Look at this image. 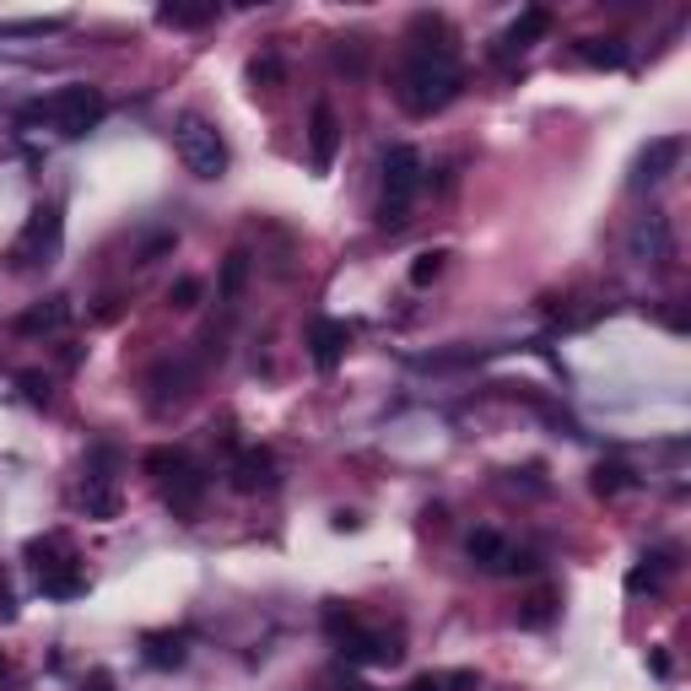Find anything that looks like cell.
<instances>
[{
	"label": "cell",
	"instance_id": "obj_3",
	"mask_svg": "<svg viewBox=\"0 0 691 691\" xmlns=\"http://www.w3.org/2000/svg\"><path fill=\"white\" fill-rule=\"evenodd\" d=\"M146 476L157 481V491H163V502L179 514V519H195L205 502V476L179 454V448H152L146 454Z\"/></svg>",
	"mask_w": 691,
	"mask_h": 691
},
{
	"label": "cell",
	"instance_id": "obj_14",
	"mask_svg": "<svg viewBox=\"0 0 691 691\" xmlns=\"http://www.w3.org/2000/svg\"><path fill=\"white\" fill-rule=\"evenodd\" d=\"M410 49H416V54L459 60V39H454L448 17H438V11H416V17H410Z\"/></svg>",
	"mask_w": 691,
	"mask_h": 691
},
{
	"label": "cell",
	"instance_id": "obj_4",
	"mask_svg": "<svg viewBox=\"0 0 691 691\" xmlns=\"http://www.w3.org/2000/svg\"><path fill=\"white\" fill-rule=\"evenodd\" d=\"M421 152L416 146H389L384 152V201H378V227H406L410 222V201L421 190Z\"/></svg>",
	"mask_w": 691,
	"mask_h": 691
},
{
	"label": "cell",
	"instance_id": "obj_10",
	"mask_svg": "<svg viewBox=\"0 0 691 691\" xmlns=\"http://www.w3.org/2000/svg\"><path fill=\"white\" fill-rule=\"evenodd\" d=\"M681 152H687V141L681 135H653L649 146L638 152V167H632V184L638 190H649V184H664L675 163H681Z\"/></svg>",
	"mask_w": 691,
	"mask_h": 691
},
{
	"label": "cell",
	"instance_id": "obj_8",
	"mask_svg": "<svg viewBox=\"0 0 691 691\" xmlns=\"http://www.w3.org/2000/svg\"><path fill=\"white\" fill-rule=\"evenodd\" d=\"M627 254H632L638 265H649V271H670V265H675V227H670V216H664V211L638 216L632 233H627Z\"/></svg>",
	"mask_w": 691,
	"mask_h": 691
},
{
	"label": "cell",
	"instance_id": "obj_15",
	"mask_svg": "<svg viewBox=\"0 0 691 691\" xmlns=\"http://www.w3.org/2000/svg\"><path fill=\"white\" fill-rule=\"evenodd\" d=\"M546 33H551V11H546V6H529V11L514 17V28L502 33V43H497L491 54H497V60H514V54H525L529 43H540Z\"/></svg>",
	"mask_w": 691,
	"mask_h": 691
},
{
	"label": "cell",
	"instance_id": "obj_27",
	"mask_svg": "<svg viewBox=\"0 0 691 691\" xmlns=\"http://www.w3.org/2000/svg\"><path fill=\"white\" fill-rule=\"evenodd\" d=\"M201 297H205V282H195V276H184V282H173V286H167V303H173L179 314L201 308Z\"/></svg>",
	"mask_w": 691,
	"mask_h": 691
},
{
	"label": "cell",
	"instance_id": "obj_6",
	"mask_svg": "<svg viewBox=\"0 0 691 691\" xmlns=\"http://www.w3.org/2000/svg\"><path fill=\"white\" fill-rule=\"evenodd\" d=\"M60 238H65V216H60V205H33L28 211V222H22V233H17V244H11V271H43V265H54L60 260Z\"/></svg>",
	"mask_w": 691,
	"mask_h": 691
},
{
	"label": "cell",
	"instance_id": "obj_2",
	"mask_svg": "<svg viewBox=\"0 0 691 691\" xmlns=\"http://www.w3.org/2000/svg\"><path fill=\"white\" fill-rule=\"evenodd\" d=\"M22 557L33 562L43 595H54V600H77V595H87V572H82L77 546H71V535H39V540H28Z\"/></svg>",
	"mask_w": 691,
	"mask_h": 691
},
{
	"label": "cell",
	"instance_id": "obj_12",
	"mask_svg": "<svg viewBox=\"0 0 691 691\" xmlns=\"http://www.w3.org/2000/svg\"><path fill=\"white\" fill-rule=\"evenodd\" d=\"M335 649L346 653L352 664H400V638H384V632H367V627H352L346 638H335Z\"/></svg>",
	"mask_w": 691,
	"mask_h": 691
},
{
	"label": "cell",
	"instance_id": "obj_21",
	"mask_svg": "<svg viewBox=\"0 0 691 691\" xmlns=\"http://www.w3.org/2000/svg\"><path fill=\"white\" fill-rule=\"evenodd\" d=\"M146 664L179 670V664H184V638H179V632H173V638H167V632H152V638H146Z\"/></svg>",
	"mask_w": 691,
	"mask_h": 691
},
{
	"label": "cell",
	"instance_id": "obj_11",
	"mask_svg": "<svg viewBox=\"0 0 691 691\" xmlns=\"http://www.w3.org/2000/svg\"><path fill=\"white\" fill-rule=\"evenodd\" d=\"M335 152H341V114L329 103H314V114H308V163H314V173H329Z\"/></svg>",
	"mask_w": 691,
	"mask_h": 691
},
{
	"label": "cell",
	"instance_id": "obj_17",
	"mask_svg": "<svg viewBox=\"0 0 691 691\" xmlns=\"http://www.w3.org/2000/svg\"><path fill=\"white\" fill-rule=\"evenodd\" d=\"M670 572H675V551H670V546L643 551V557H638V568L627 572V595H659Z\"/></svg>",
	"mask_w": 691,
	"mask_h": 691
},
{
	"label": "cell",
	"instance_id": "obj_29",
	"mask_svg": "<svg viewBox=\"0 0 691 691\" xmlns=\"http://www.w3.org/2000/svg\"><path fill=\"white\" fill-rule=\"evenodd\" d=\"M17 384H22V395H28L33 406H49V378H43V373H17Z\"/></svg>",
	"mask_w": 691,
	"mask_h": 691
},
{
	"label": "cell",
	"instance_id": "obj_23",
	"mask_svg": "<svg viewBox=\"0 0 691 691\" xmlns=\"http://www.w3.org/2000/svg\"><path fill=\"white\" fill-rule=\"evenodd\" d=\"M578 60H589V65H627V43L621 39H583L578 43Z\"/></svg>",
	"mask_w": 691,
	"mask_h": 691
},
{
	"label": "cell",
	"instance_id": "obj_24",
	"mask_svg": "<svg viewBox=\"0 0 691 691\" xmlns=\"http://www.w3.org/2000/svg\"><path fill=\"white\" fill-rule=\"evenodd\" d=\"M157 22L163 28H205V22H216V6H163Z\"/></svg>",
	"mask_w": 691,
	"mask_h": 691
},
{
	"label": "cell",
	"instance_id": "obj_9",
	"mask_svg": "<svg viewBox=\"0 0 691 691\" xmlns=\"http://www.w3.org/2000/svg\"><path fill=\"white\" fill-rule=\"evenodd\" d=\"M465 551H470V562H476V568H487V572H535V557L519 551V546H508L497 529H476Z\"/></svg>",
	"mask_w": 691,
	"mask_h": 691
},
{
	"label": "cell",
	"instance_id": "obj_20",
	"mask_svg": "<svg viewBox=\"0 0 691 691\" xmlns=\"http://www.w3.org/2000/svg\"><path fill=\"white\" fill-rule=\"evenodd\" d=\"M248 248H233L227 260H222V282H216V297L227 303V308H238V297H244V286H248Z\"/></svg>",
	"mask_w": 691,
	"mask_h": 691
},
{
	"label": "cell",
	"instance_id": "obj_7",
	"mask_svg": "<svg viewBox=\"0 0 691 691\" xmlns=\"http://www.w3.org/2000/svg\"><path fill=\"white\" fill-rule=\"evenodd\" d=\"M103 114H109V103H103L98 87H65V92H54V103H49V120H54V130H60L65 141L98 130Z\"/></svg>",
	"mask_w": 691,
	"mask_h": 691
},
{
	"label": "cell",
	"instance_id": "obj_16",
	"mask_svg": "<svg viewBox=\"0 0 691 691\" xmlns=\"http://www.w3.org/2000/svg\"><path fill=\"white\" fill-rule=\"evenodd\" d=\"M308 346H314V367H319V373H335L341 357H346V346H352V325L319 319V325L308 329Z\"/></svg>",
	"mask_w": 691,
	"mask_h": 691
},
{
	"label": "cell",
	"instance_id": "obj_25",
	"mask_svg": "<svg viewBox=\"0 0 691 691\" xmlns=\"http://www.w3.org/2000/svg\"><path fill=\"white\" fill-rule=\"evenodd\" d=\"M551 616H557V589H535L519 610V627H546Z\"/></svg>",
	"mask_w": 691,
	"mask_h": 691
},
{
	"label": "cell",
	"instance_id": "obj_30",
	"mask_svg": "<svg viewBox=\"0 0 691 691\" xmlns=\"http://www.w3.org/2000/svg\"><path fill=\"white\" fill-rule=\"evenodd\" d=\"M438 691H481V675H476V670H454V675H438Z\"/></svg>",
	"mask_w": 691,
	"mask_h": 691
},
{
	"label": "cell",
	"instance_id": "obj_5",
	"mask_svg": "<svg viewBox=\"0 0 691 691\" xmlns=\"http://www.w3.org/2000/svg\"><path fill=\"white\" fill-rule=\"evenodd\" d=\"M173 146H179L184 167L195 179H205V184H216L227 173V141H222V130L205 120V114H179L173 120Z\"/></svg>",
	"mask_w": 691,
	"mask_h": 691
},
{
	"label": "cell",
	"instance_id": "obj_13",
	"mask_svg": "<svg viewBox=\"0 0 691 691\" xmlns=\"http://www.w3.org/2000/svg\"><path fill=\"white\" fill-rule=\"evenodd\" d=\"M233 487L254 497V491H276V454L271 448H238L233 454Z\"/></svg>",
	"mask_w": 691,
	"mask_h": 691
},
{
	"label": "cell",
	"instance_id": "obj_19",
	"mask_svg": "<svg viewBox=\"0 0 691 691\" xmlns=\"http://www.w3.org/2000/svg\"><path fill=\"white\" fill-rule=\"evenodd\" d=\"M82 502L92 519H120V481L109 470H87L82 476Z\"/></svg>",
	"mask_w": 691,
	"mask_h": 691
},
{
	"label": "cell",
	"instance_id": "obj_26",
	"mask_svg": "<svg viewBox=\"0 0 691 691\" xmlns=\"http://www.w3.org/2000/svg\"><path fill=\"white\" fill-rule=\"evenodd\" d=\"M444 265H448L444 248H427V254H416V260H410V286H433L438 276H444Z\"/></svg>",
	"mask_w": 691,
	"mask_h": 691
},
{
	"label": "cell",
	"instance_id": "obj_1",
	"mask_svg": "<svg viewBox=\"0 0 691 691\" xmlns=\"http://www.w3.org/2000/svg\"><path fill=\"white\" fill-rule=\"evenodd\" d=\"M459 60H444V54H416L410 49L406 65H400V87H395V98H400V109H406L410 120H433V114H444L448 103L459 98Z\"/></svg>",
	"mask_w": 691,
	"mask_h": 691
},
{
	"label": "cell",
	"instance_id": "obj_28",
	"mask_svg": "<svg viewBox=\"0 0 691 691\" xmlns=\"http://www.w3.org/2000/svg\"><path fill=\"white\" fill-rule=\"evenodd\" d=\"M632 487V476H627V465H595V491L600 497H616V491Z\"/></svg>",
	"mask_w": 691,
	"mask_h": 691
},
{
	"label": "cell",
	"instance_id": "obj_31",
	"mask_svg": "<svg viewBox=\"0 0 691 691\" xmlns=\"http://www.w3.org/2000/svg\"><path fill=\"white\" fill-rule=\"evenodd\" d=\"M335 65L363 71V39H341V49H335Z\"/></svg>",
	"mask_w": 691,
	"mask_h": 691
},
{
	"label": "cell",
	"instance_id": "obj_22",
	"mask_svg": "<svg viewBox=\"0 0 691 691\" xmlns=\"http://www.w3.org/2000/svg\"><path fill=\"white\" fill-rule=\"evenodd\" d=\"M282 82H286L282 54H254V60H248V87H254V92H276Z\"/></svg>",
	"mask_w": 691,
	"mask_h": 691
},
{
	"label": "cell",
	"instance_id": "obj_32",
	"mask_svg": "<svg viewBox=\"0 0 691 691\" xmlns=\"http://www.w3.org/2000/svg\"><path fill=\"white\" fill-rule=\"evenodd\" d=\"M406 691H438V675H416Z\"/></svg>",
	"mask_w": 691,
	"mask_h": 691
},
{
	"label": "cell",
	"instance_id": "obj_18",
	"mask_svg": "<svg viewBox=\"0 0 691 691\" xmlns=\"http://www.w3.org/2000/svg\"><path fill=\"white\" fill-rule=\"evenodd\" d=\"M65 325H71V297H43V303L17 314V335H54Z\"/></svg>",
	"mask_w": 691,
	"mask_h": 691
}]
</instances>
